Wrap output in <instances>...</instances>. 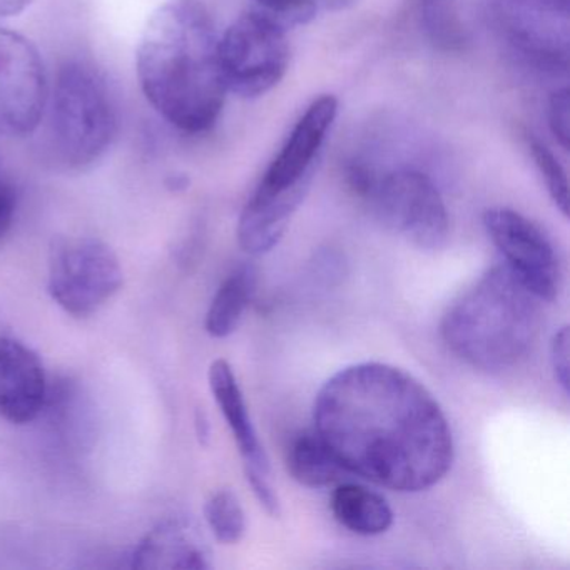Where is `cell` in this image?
I'll list each match as a JSON object with an SVG mask.
<instances>
[{"label": "cell", "instance_id": "cell-16", "mask_svg": "<svg viewBox=\"0 0 570 570\" xmlns=\"http://www.w3.org/2000/svg\"><path fill=\"white\" fill-rule=\"evenodd\" d=\"M256 283L258 273L252 265L239 266L226 276L206 313L205 328L213 338H226L238 330L255 296Z\"/></svg>", "mask_w": 570, "mask_h": 570}, {"label": "cell", "instance_id": "cell-5", "mask_svg": "<svg viewBox=\"0 0 570 570\" xmlns=\"http://www.w3.org/2000/svg\"><path fill=\"white\" fill-rule=\"evenodd\" d=\"M46 109L49 141L66 169L85 171L108 155L119 116L108 76L98 65L82 58L62 62Z\"/></svg>", "mask_w": 570, "mask_h": 570}, {"label": "cell", "instance_id": "cell-21", "mask_svg": "<svg viewBox=\"0 0 570 570\" xmlns=\"http://www.w3.org/2000/svg\"><path fill=\"white\" fill-rule=\"evenodd\" d=\"M425 22L430 35L439 45L446 46V48L462 45V28L456 22L455 16L445 6L440 4V0H433L426 6Z\"/></svg>", "mask_w": 570, "mask_h": 570}, {"label": "cell", "instance_id": "cell-24", "mask_svg": "<svg viewBox=\"0 0 570 570\" xmlns=\"http://www.w3.org/2000/svg\"><path fill=\"white\" fill-rule=\"evenodd\" d=\"M19 195L14 183L0 176V245L6 242L18 213Z\"/></svg>", "mask_w": 570, "mask_h": 570}, {"label": "cell", "instance_id": "cell-27", "mask_svg": "<svg viewBox=\"0 0 570 570\" xmlns=\"http://www.w3.org/2000/svg\"><path fill=\"white\" fill-rule=\"evenodd\" d=\"M318 8L330 12H342L355 6L356 0H316Z\"/></svg>", "mask_w": 570, "mask_h": 570}, {"label": "cell", "instance_id": "cell-10", "mask_svg": "<svg viewBox=\"0 0 570 570\" xmlns=\"http://www.w3.org/2000/svg\"><path fill=\"white\" fill-rule=\"evenodd\" d=\"M48 99V75L39 49L26 36L0 28V138L35 135Z\"/></svg>", "mask_w": 570, "mask_h": 570}, {"label": "cell", "instance_id": "cell-15", "mask_svg": "<svg viewBox=\"0 0 570 570\" xmlns=\"http://www.w3.org/2000/svg\"><path fill=\"white\" fill-rule=\"evenodd\" d=\"M332 512L340 525L362 537L385 533L393 525V510L380 493L358 483H342L332 495Z\"/></svg>", "mask_w": 570, "mask_h": 570}, {"label": "cell", "instance_id": "cell-17", "mask_svg": "<svg viewBox=\"0 0 570 570\" xmlns=\"http://www.w3.org/2000/svg\"><path fill=\"white\" fill-rule=\"evenodd\" d=\"M286 462L293 479L308 489L332 485L345 472L315 430L293 440Z\"/></svg>", "mask_w": 570, "mask_h": 570}, {"label": "cell", "instance_id": "cell-4", "mask_svg": "<svg viewBox=\"0 0 570 570\" xmlns=\"http://www.w3.org/2000/svg\"><path fill=\"white\" fill-rule=\"evenodd\" d=\"M338 115V99L325 95L306 108L266 169L238 222L239 246L248 255L272 252L308 196L323 142Z\"/></svg>", "mask_w": 570, "mask_h": 570}, {"label": "cell", "instance_id": "cell-25", "mask_svg": "<svg viewBox=\"0 0 570 570\" xmlns=\"http://www.w3.org/2000/svg\"><path fill=\"white\" fill-rule=\"evenodd\" d=\"M246 480H248L249 487H252L253 493H255L258 502L262 503L263 509L269 513V515H279V499L276 495L275 489L268 480V473L258 472V470L245 469Z\"/></svg>", "mask_w": 570, "mask_h": 570}, {"label": "cell", "instance_id": "cell-14", "mask_svg": "<svg viewBox=\"0 0 570 570\" xmlns=\"http://www.w3.org/2000/svg\"><path fill=\"white\" fill-rule=\"evenodd\" d=\"M209 389L232 430L233 439L245 460V469L268 473L269 462L258 433L249 416L248 405L239 389L232 365L226 360H215L209 366Z\"/></svg>", "mask_w": 570, "mask_h": 570}, {"label": "cell", "instance_id": "cell-8", "mask_svg": "<svg viewBox=\"0 0 570 570\" xmlns=\"http://www.w3.org/2000/svg\"><path fill=\"white\" fill-rule=\"evenodd\" d=\"M219 65L228 92L245 99L262 98L288 71L286 32L252 9L219 36Z\"/></svg>", "mask_w": 570, "mask_h": 570}, {"label": "cell", "instance_id": "cell-9", "mask_svg": "<svg viewBox=\"0 0 570 570\" xmlns=\"http://www.w3.org/2000/svg\"><path fill=\"white\" fill-rule=\"evenodd\" d=\"M492 18L507 45L527 62L566 75L570 55L569 0H492Z\"/></svg>", "mask_w": 570, "mask_h": 570}, {"label": "cell", "instance_id": "cell-20", "mask_svg": "<svg viewBox=\"0 0 570 570\" xmlns=\"http://www.w3.org/2000/svg\"><path fill=\"white\" fill-rule=\"evenodd\" d=\"M253 11L272 21L273 24L288 29L302 28L309 24L318 12L316 0H253Z\"/></svg>", "mask_w": 570, "mask_h": 570}, {"label": "cell", "instance_id": "cell-26", "mask_svg": "<svg viewBox=\"0 0 570 570\" xmlns=\"http://www.w3.org/2000/svg\"><path fill=\"white\" fill-rule=\"evenodd\" d=\"M31 2L32 0H0V19L22 14L31 6Z\"/></svg>", "mask_w": 570, "mask_h": 570}, {"label": "cell", "instance_id": "cell-13", "mask_svg": "<svg viewBox=\"0 0 570 570\" xmlns=\"http://www.w3.org/2000/svg\"><path fill=\"white\" fill-rule=\"evenodd\" d=\"M209 550L195 527L183 520H165L142 537L131 557L141 570L209 569Z\"/></svg>", "mask_w": 570, "mask_h": 570}, {"label": "cell", "instance_id": "cell-6", "mask_svg": "<svg viewBox=\"0 0 570 570\" xmlns=\"http://www.w3.org/2000/svg\"><path fill=\"white\" fill-rule=\"evenodd\" d=\"M386 228L425 252L442 249L449 242L450 218L433 179L415 168L375 173L365 195Z\"/></svg>", "mask_w": 570, "mask_h": 570}, {"label": "cell", "instance_id": "cell-2", "mask_svg": "<svg viewBox=\"0 0 570 570\" xmlns=\"http://www.w3.org/2000/svg\"><path fill=\"white\" fill-rule=\"evenodd\" d=\"M136 75L146 101L173 128L186 135L215 128L228 89L218 29L202 0H169L149 16Z\"/></svg>", "mask_w": 570, "mask_h": 570}, {"label": "cell", "instance_id": "cell-19", "mask_svg": "<svg viewBox=\"0 0 570 570\" xmlns=\"http://www.w3.org/2000/svg\"><path fill=\"white\" fill-rule=\"evenodd\" d=\"M529 151L540 176L546 181L547 191L563 216H569V185L562 165L552 151L537 138H529Z\"/></svg>", "mask_w": 570, "mask_h": 570}, {"label": "cell", "instance_id": "cell-1", "mask_svg": "<svg viewBox=\"0 0 570 570\" xmlns=\"http://www.w3.org/2000/svg\"><path fill=\"white\" fill-rule=\"evenodd\" d=\"M313 423L345 472L385 489L422 492L452 469V429L439 400L386 363H356L326 380Z\"/></svg>", "mask_w": 570, "mask_h": 570}, {"label": "cell", "instance_id": "cell-22", "mask_svg": "<svg viewBox=\"0 0 570 570\" xmlns=\"http://www.w3.org/2000/svg\"><path fill=\"white\" fill-rule=\"evenodd\" d=\"M569 89L560 88L550 96L549 111V128L552 131L553 138L557 139L563 149H569L570 139V115H569Z\"/></svg>", "mask_w": 570, "mask_h": 570}, {"label": "cell", "instance_id": "cell-11", "mask_svg": "<svg viewBox=\"0 0 570 570\" xmlns=\"http://www.w3.org/2000/svg\"><path fill=\"white\" fill-rule=\"evenodd\" d=\"M483 226L503 265L542 302H552L560 288L556 248L537 223L510 208L483 213Z\"/></svg>", "mask_w": 570, "mask_h": 570}, {"label": "cell", "instance_id": "cell-12", "mask_svg": "<svg viewBox=\"0 0 570 570\" xmlns=\"http://www.w3.org/2000/svg\"><path fill=\"white\" fill-rule=\"evenodd\" d=\"M48 399L39 356L24 343L0 338V416L16 425L38 419Z\"/></svg>", "mask_w": 570, "mask_h": 570}, {"label": "cell", "instance_id": "cell-28", "mask_svg": "<svg viewBox=\"0 0 570 570\" xmlns=\"http://www.w3.org/2000/svg\"><path fill=\"white\" fill-rule=\"evenodd\" d=\"M196 432H198V436L202 442L209 436V425L205 413L198 412V415H196Z\"/></svg>", "mask_w": 570, "mask_h": 570}, {"label": "cell", "instance_id": "cell-3", "mask_svg": "<svg viewBox=\"0 0 570 570\" xmlns=\"http://www.w3.org/2000/svg\"><path fill=\"white\" fill-rule=\"evenodd\" d=\"M540 303L505 265L493 266L446 309L440 325L443 342L482 372L515 368L539 338Z\"/></svg>", "mask_w": 570, "mask_h": 570}, {"label": "cell", "instance_id": "cell-7", "mask_svg": "<svg viewBox=\"0 0 570 570\" xmlns=\"http://www.w3.org/2000/svg\"><path fill=\"white\" fill-rule=\"evenodd\" d=\"M125 283L121 263L105 242L91 236L58 238L49 252L48 288L69 315L85 318L105 306Z\"/></svg>", "mask_w": 570, "mask_h": 570}, {"label": "cell", "instance_id": "cell-18", "mask_svg": "<svg viewBox=\"0 0 570 570\" xmlns=\"http://www.w3.org/2000/svg\"><path fill=\"white\" fill-rule=\"evenodd\" d=\"M206 522L218 542L235 546L246 532V515L238 497L232 490L213 493L205 505Z\"/></svg>", "mask_w": 570, "mask_h": 570}, {"label": "cell", "instance_id": "cell-23", "mask_svg": "<svg viewBox=\"0 0 570 570\" xmlns=\"http://www.w3.org/2000/svg\"><path fill=\"white\" fill-rule=\"evenodd\" d=\"M550 363L560 389L569 395V326H562L550 340Z\"/></svg>", "mask_w": 570, "mask_h": 570}]
</instances>
